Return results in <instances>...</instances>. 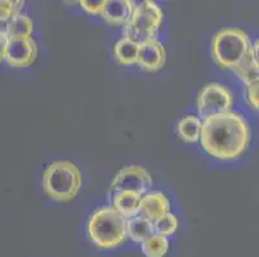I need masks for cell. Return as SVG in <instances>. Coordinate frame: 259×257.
I'll use <instances>...</instances> for the list:
<instances>
[{
	"label": "cell",
	"mask_w": 259,
	"mask_h": 257,
	"mask_svg": "<svg viewBox=\"0 0 259 257\" xmlns=\"http://www.w3.org/2000/svg\"><path fill=\"white\" fill-rule=\"evenodd\" d=\"M250 131L244 117L227 112L201 121L200 141L206 153L223 161L237 159L249 144Z\"/></svg>",
	"instance_id": "cell-1"
},
{
	"label": "cell",
	"mask_w": 259,
	"mask_h": 257,
	"mask_svg": "<svg viewBox=\"0 0 259 257\" xmlns=\"http://www.w3.org/2000/svg\"><path fill=\"white\" fill-rule=\"evenodd\" d=\"M88 235L98 248H116L126 239V219L114 207L98 209L89 219Z\"/></svg>",
	"instance_id": "cell-2"
},
{
	"label": "cell",
	"mask_w": 259,
	"mask_h": 257,
	"mask_svg": "<svg viewBox=\"0 0 259 257\" xmlns=\"http://www.w3.org/2000/svg\"><path fill=\"white\" fill-rule=\"evenodd\" d=\"M81 173L79 167L69 161H57L48 165L43 173V189L56 202L74 199L81 188Z\"/></svg>",
	"instance_id": "cell-3"
},
{
	"label": "cell",
	"mask_w": 259,
	"mask_h": 257,
	"mask_svg": "<svg viewBox=\"0 0 259 257\" xmlns=\"http://www.w3.org/2000/svg\"><path fill=\"white\" fill-rule=\"evenodd\" d=\"M248 34L239 27H226L213 37L211 53L215 63L222 68H234L250 49Z\"/></svg>",
	"instance_id": "cell-4"
},
{
	"label": "cell",
	"mask_w": 259,
	"mask_h": 257,
	"mask_svg": "<svg viewBox=\"0 0 259 257\" xmlns=\"http://www.w3.org/2000/svg\"><path fill=\"white\" fill-rule=\"evenodd\" d=\"M162 21V11L156 3L146 0L136 7L131 21L125 25L124 35L126 39L137 44H143L155 39L159 26Z\"/></svg>",
	"instance_id": "cell-5"
},
{
	"label": "cell",
	"mask_w": 259,
	"mask_h": 257,
	"mask_svg": "<svg viewBox=\"0 0 259 257\" xmlns=\"http://www.w3.org/2000/svg\"><path fill=\"white\" fill-rule=\"evenodd\" d=\"M234 95L225 85L210 82L197 95V112L202 120L206 117L231 112Z\"/></svg>",
	"instance_id": "cell-6"
},
{
	"label": "cell",
	"mask_w": 259,
	"mask_h": 257,
	"mask_svg": "<svg viewBox=\"0 0 259 257\" xmlns=\"http://www.w3.org/2000/svg\"><path fill=\"white\" fill-rule=\"evenodd\" d=\"M151 188L152 178L150 173L145 167L137 166V165H131V166L120 169L110 185V190L112 194L120 192V190H126V192L145 195L150 193Z\"/></svg>",
	"instance_id": "cell-7"
},
{
	"label": "cell",
	"mask_w": 259,
	"mask_h": 257,
	"mask_svg": "<svg viewBox=\"0 0 259 257\" xmlns=\"http://www.w3.org/2000/svg\"><path fill=\"white\" fill-rule=\"evenodd\" d=\"M37 45L32 37H9L6 61L15 68H25L35 62Z\"/></svg>",
	"instance_id": "cell-8"
},
{
	"label": "cell",
	"mask_w": 259,
	"mask_h": 257,
	"mask_svg": "<svg viewBox=\"0 0 259 257\" xmlns=\"http://www.w3.org/2000/svg\"><path fill=\"white\" fill-rule=\"evenodd\" d=\"M138 65L147 72H157L162 70L166 63V50L161 42L156 39L140 44Z\"/></svg>",
	"instance_id": "cell-9"
},
{
	"label": "cell",
	"mask_w": 259,
	"mask_h": 257,
	"mask_svg": "<svg viewBox=\"0 0 259 257\" xmlns=\"http://www.w3.org/2000/svg\"><path fill=\"white\" fill-rule=\"evenodd\" d=\"M136 3L131 0H105L101 18L111 26H125L131 21Z\"/></svg>",
	"instance_id": "cell-10"
},
{
	"label": "cell",
	"mask_w": 259,
	"mask_h": 257,
	"mask_svg": "<svg viewBox=\"0 0 259 257\" xmlns=\"http://www.w3.org/2000/svg\"><path fill=\"white\" fill-rule=\"evenodd\" d=\"M169 211H170V203L162 193L150 192L141 197L138 215L143 216L151 223H155L160 218L169 214Z\"/></svg>",
	"instance_id": "cell-11"
},
{
	"label": "cell",
	"mask_w": 259,
	"mask_h": 257,
	"mask_svg": "<svg viewBox=\"0 0 259 257\" xmlns=\"http://www.w3.org/2000/svg\"><path fill=\"white\" fill-rule=\"evenodd\" d=\"M234 72L245 85L258 81L259 63H258V40L250 45L248 53L242 57L240 62L235 66Z\"/></svg>",
	"instance_id": "cell-12"
},
{
	"label": "cell",
	"mask_w": 259,
	"mask_h": 257,
	"mask_svg": "<svg viewBox=\"0 0 259 257\" xmlns=\"http://www.w3.org/2000/svg\"><path fill=\"white\" fill-rule=\"evenodd\" d=\"M142 195L126 190L112 194V207L125 219H132L140 214V202Z\"/></svg>",
	"instance_id": "cell-13"
},
{
	"label": "cell",
	"mask_w": 259,
	"mask_h": 257,
	"mask_svg": "<svg viewBox=\"0 0 259 257\" xmlns=\"http://www.w3.org/2000/svg\"><path fill=\"white\" fill-rule=\"evenodd\" d=\"M152 234H155L154 223L146 218L138 215L126 219V235H129L134 242L142 243L143 240L151 237Z\"/></svg>",
	"instance_id": "cell-14"
},
{
	"label": "cell",
	"mask_w": 259,
	"mask_h": 257,
	"mask_svg": "<svg viewBox=\"0 0 259 257\" xmlns=\"http://www.w3.org/2000/svg\"><path fill=\"white\" fill-rule=\"evenodd\" d=\"M138 53H140V44L126 37H121L114 46V57L120 65L129 66L137 63Z\"/></svg>",
	"instance_id": "cell-15"
},
{
	"label": "cell",
	"mask_w": 259,
	"mask_h": 257,
	"mask_svg": "<svg viewBox=\"0 0 259 257\" xmlns=\"http://www.w3.org/2000/svg\"><path fill=\"white\" fill-rule=\"evenodd\" d=\"M178 135L183 141L187 143H196L200 140V133H201V120L195 115H187L183 116L178 122L177 126Z\"/></svg>",
	"instance_id": "cell-16"
},
{
	"label": "cell",
	"mask_w": 259,
	"mask_h": 257,
	"mask_svg": "<svg viewBox=\"0 0 259 257\" xmlns=\"http://www.w3.org/2000/svg\"><path fill=\"white\" fill-rule=\"evenodd\" d=\"M34 32V22L25 13H17L12 18L6 27L8 37H31Z\"/></svg>",
	"instance_id": "cell-17"
},
{
	"label": "cell",
	"mask_w": 259,
	"mask_h": 257,
	"mask_svg": "<svg viewBox=\"0 0 259 257\" xmlns=\"http://www.w3.org/2000/svg\"><path fill=\"white\" fill-rule=\"evenodd\" d=\"M141 247L146 257H164L169 249V240L162 235L152 234L143 240Z\"/></svg>",
	"instance_id": "cell-18"
},
{
	"label": "cell",
	"mask_w": 259,
	"mask_h": 257,
	"mask_svg": "<svg viewBox=\"0 0 259 257\" xmlns=\"http://www.w3.org/2000/svg\"><path fill=\"white\" fill-rule=\"evenodd\" d=\"M25 2H12V0H0V25L3 26L6 32L7 23L15 17L16 14L20 13Z\"/></svg>",
	"instance_id": "cell-19"
},
{
	"label": "cell",
	"mask_w": 259,
	"mask_h": 257,
	"mask_svg": "<svg viewBox=\"0 0 259 257\" xmlns=\"http://www.w3.org/2000/svg\"><path fill=\"white\" fill-rule=\"evenodd\" d=\"M177 228H178V219L170 212L154 223L155 234L162 235V237H168V235L173 234Z\"/></svg>",
	"instance_id": "cell-20"
},
{
	"label": "cell",
	"mask_w": 259,
	"mask_h": 257,
	"mask_svg": "<svg viewBox=\"0 0 259 257\" xmlns=\"http://www.w3.org/2000/svg\"><path fill=\"white\" fill-rule=\"evenodd\" d=\"M245 94H246V100H248L249 106H250L253 110L258 111L259 108V82H253V84L246 85V90H245Z\"/></svg>",
	"instance_id": "cell-21"
},
{
	"label": "cell",
	"mask_w": 259,
	"mask_h": 257,
	"mask_svg": "<svg viewBox=\"0 0 259 257\" xmlns=\"http://www.w3.org/2000/svg\"><path fill=\"white\" fill-rule=\"evenodd\" d=\"M103 4H105V0H97V2L81 0V2H80V6H81V8H83L87 13L97 14V16H100L101 12H102Z\"/></svg>",
	"instance_id": "cell-22"
},
{
	"label": "cell",
	"mask_w": 259,
	"mask_h": 257,
	"mask_svg": "<svg viewBox=\"0 0 259 257\" xmlns=\"http://www.w3.org/2000/svg\"><path fill=\"white\" fill-rule=\"evenodd\" d=\"M9 37L6 32H0V62H3L6 60L7 46H8Z\"/></svg>",
	"instance_id": "cell-23"
}]
</instances>
